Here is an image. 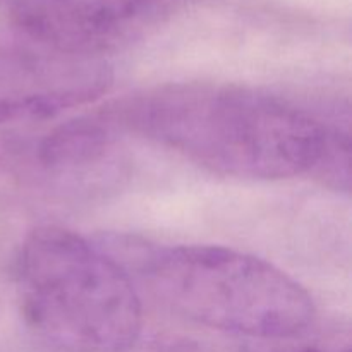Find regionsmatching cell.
<instances>
[{"label":"cell","mask_w":352,"mask_h":352,"mask_svg":"<svg viewBox=\"0 0 352 352\" xmlns=\"http://www.w3.org/2000/svg\"><path fill=\"white\" fill-rule=\"evenodd\" d=\"M117 126L210 172L277 181L313 172L329 126L272 93L217 82H172L110 110Z\"/></svg>","instance_id":"6da1fadb"},{"label":"cell","mask_w":352,"mask_h":352,"mask_svg":"<svg viewBox=\"0 0 352 352\" xmlns=\"http://www.w3.org/2000/svg\"><path fill=\"white\" fill-rule=\"evenodd\" d=\"M21 313L58 352H127L143 327L126 268L103 248L57 226L31 230L16 260Z\"/></svg>","instance_id":"7a4b0ae2"},{"label":"cell","mask_w":352,"mask_h":352,"mask_svg":"<svg viewBox=\"0 0 352 352\" xmlns=\"http://www.w3.org/2000/svg\"><path fill=\"white\" fill-rule=\"evenodd\" d=\"M150 291L184 318L265 342L299 336L316 309L275 265L222 246L150 248L138 260Z\"/></svg>","instance_id":"3957f363"},{"label":"cell","mask_w":352,"mask_h":352,"mask_svg":"<svg viewBox=\"0 0 352 352\" xmlns=\"http://www.w3.org/2000/svg\"><path fill=\"white\" fill-rule=\"evenodd\" d=\"M172 0H12L14 31L47 50L96 60L150 33Z\"/></svg>","instance_id":"277c9868"},{"label":"cell","mask_w":352,"mask_h":352,"mask_svg":"<svg viewBox=\"0 0 352 352\" xmlns=\"http://www.w3.org/2000/svg\"><path fill=\"white\" fill-rule=\"evenodd\" d=\"M109 82L96 60L47 50L16 31L0 41V124L52 119L98 98Z\"/></svg>","instance_id":"5b68a950"},{"label":"cell","mask_w":352,"mask_h":352,"mask_svg":"<svg viewBox=\"0 0 352 352\" xmlns=\"http://www.w3.org/2000/svg\"><path fill=\"white\" fill-rule=\"evenodd\" d=\"M117 129L119 126L110 112L62 122L41 138L36 158L47 170L76 172L109 153L116 143Z\"/></svg>","instance_id":"8992f818"},{"label":"cell","mask_w":352,"mask_h":352,"mask_svg":"<svg viewBox=\"0 0 352 352\" xmlns=\"http://www.w3.org/2000/svg\"><path fill=\"white\" fill-rule=\"evenodd\" d=\"M248 352H351V349L349 344H342L333 339L301 340V333H299V336L289 337V339L258 342L256 346L250 347Z\"/></svg>","instance_id":"52a82bcc"},{"label":"cell","mask_w":352,"mask_h":352,"mask_svg":"<svg viewBox=\"0 0 352 352\" xmlns=\"http://www.w3.org/2000/svg\"><path fill=\"white\" fill-rule=\"evenodd\" d=\"M0 2H2V0H0Z\"/></svg>","instance_id":"ba28073f"}]
</instances>
